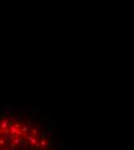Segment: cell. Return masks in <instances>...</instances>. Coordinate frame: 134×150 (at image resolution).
I'll list each match as a JSON object with an SVG mask.
<instances>
[{
	"label": "cell",
	"instance_id": "cell-1",
	"mask_svg": "<svg viewBox=\"0 0 134 150\" xmlns=\"http://www.w3.org/2000/svg\"><path fill=\"white\" fill-rule=\"evenodd\" d=\"M0 150H64L55 120L28 106H0Z\"/></svg>",
	"mask_w": 134,
	"mask_h": 150
}]
</instances>
